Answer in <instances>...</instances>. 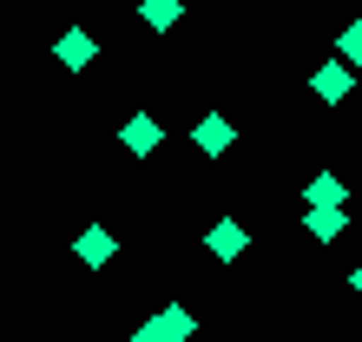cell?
<instances>
[{
	"label": "cell",
	"mask_w": 362,
	"mask_h": 342,
	"mask_svg": "<svg viewBox=\"0 0 362 342\" xmlns=\"http://www.w3.org/2000/svg\"><path fill=\"white\" fill-rule=\"evenodd\" d=\"M119 145H125V158H152L158 145H165V125L152 112H132V119L119 125Z\"/></svg>",
	"instance_id": "cell-1"
},
{
	"label": "cell",
	"mask_w": 362,
	"mask_h": 342,
	"mask_svg": "<svg viewBox=\"0 0 362 342\" xmlns=\"http://www.w3.org/2000/svg\"><path fill=\"white\" fill-rule=\"evenodd\" d=\"M112 250H119L112 230H105V224H86V230L73 237V264H79V270H105V264H112Z\"/></svg>",
	"instance_id": "cell-2"
},
{
	"label": "cell",
	"mask_w": 362,
	"mask_h": 342,
	"mask_svg": "<svg viewBox=\"0 0 362 342\" xmlns=\"http://www.w3.org/2000/svg\"><path fill=\"white\" fill-rule=\"evenodd\" d=\"M310 93L323 99V105H343V99L356 93V66H349V59H329V66H316V73H310Z\"/></svg>",
	"instance_id": "cell-3"
},
{
	"label": "cell",
	"mask_w": 362,
	"mask_h": 342,
	"mask_svg": "<svg viewBox=\"0 0 362 342\" xmlns=\"http://www.w3.org/2000/svg\"><path fill=\"white\" fill-rule=\"evenodd\" d=\"M191 145H198V152H204V158H224V152H230V145H238V125H230L224 112H204L198 125H191Z\"/></svg>",
	"instance_id": "cell-4"
},
{
	"label": "cell",
	"mask_w": 362,
	"mask_h": 342,
	"mask_svg": "<svg viewBox=\"0 0 362 342\" xmlns=\"http://www.w3.org/2000/svg\"><path fill=\"white\" fill-rule=\"evenodd\" d=\"M53 59H59V66H66V73H86L93 59H99V40H93L86 27H66V33L53 40Z\"/></svg>",
	"instance_id": "cell-5"
},
{
	"label": "cell",
	"mask_w": 362,
	"mask_h": 342,
	"mask_svg": "<svg viewBox=\"0 0 362 342\" xmlns=\"http://www.w3.org/2000/svg\"><path fill=\"white\" fill-rule=\"evenodd\" d=\"M204 250H211V256H218V264H238V256L250 250V230H244L238 218H218V224H211V230H204Z\"/></svg>",
	"instance_id": "cell-6"
},
{
	"label": "cell",
	"mask_w": 362,
	"mask_h": 342,
	"mask_svg": "<svg viewBox=\"0 0 362 342\" xmlns=\"http://www.w3.org/2000/svg\"><path fill=\"white\" fill-rule=\"evenodd\" d=\"M303 204H310V211H343V204H349V184L336 178V171H316V178L303 184Z\"/></svg>",
	"instance_id": "cell-7"
},
{
	"label": "cell",
	"mask_w": 362,
	"mask_h": 342,
	"mask_svg": "<svg viewBox=\"0 0 362 342\" xmlns=\"http://www.w3.org/2000/svg\"><path fill=\"white\" fill-rule=\"evenodd\" d=\"M139 20H145L152 33H172L178 20H185V0H139Z\"/></svg>",
	"instance_id": "cell-8"
},
{
	"label": "cell",
	"mask_w": 362,
	"mask_h": 342,
	"mask_svg": "<svg viewBox=\"0 0 362 342\" xmlns=\"http://www.w3.org/2000/svg\"><path fill=\"white\" fill-rule=\"evenodd\" d=\"M303 230H310L316 244H336L349 230V218H343V211H303Z\"/></svg>",
	"instance_id": "cell-9"
},
{
	"label": "cell",
	"mask_w": 362,
	"mask_h": 342,
	"mask_svg": "<svg viewBox=\"0 0 362 342\" xmlns=\"http://www.w3.org/2000/svg\"><path fill=\"white\" fill-rule=\"evenodd\" d=\"M158 316L172 323V336H178V342H191V336H198V316H191V303H165Z\"/></svg>",
	"instance_id": "cell-10"
},
{
	"label": "cell",
	"mask_w": 362,
	"mask_h": 342,
	"mask_svg": "<svg viewBox=\"0 0 362 342\" xmlns=\"http://www.w3.org/2000/svg\"><path fill=\"white\" fill-rule=\"evenodd\" d=\"M336 59H349V66H362V20H349V27L336 33Z\"/></svg>",
	"instance_id": "cell-11"
},
{
	"label": "cell",
	"mask_w": 362,
	"mask_h": 342,
	"mask_svg": "<svg viewBox=\"0 0 362 342\" xmlns=\"http://www.w3.org/2000/svg\"><path fill=\"white\" fill-rule=\"evenodd\" d=\"M132 342H178V336H172V323H165V316H145V323L132 329Z\"/></svg>",
	"instance_id": "cell-12"
},
{
	"label": "cell",
	"mask_w": 362,
	"mask_h": 342,
	"mask_svg": "<svg viewBox=\"0 0 362 342\" xmlns=\"http://www.w3.org/2000/svg\"><path fill=\"white\" fill-rule=\"evenodd\" d=\"M349 290H356V296H362V264H356V270H349Z\"/></svg>",
	"instance_id": "cell-13"
}]
</instances>
